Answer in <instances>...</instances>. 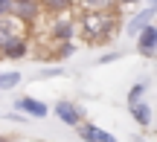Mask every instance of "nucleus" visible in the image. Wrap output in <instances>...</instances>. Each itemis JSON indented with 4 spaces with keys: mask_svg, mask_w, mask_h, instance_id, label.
Segmentation results:
<instances>
[{
    "mask_svg": "<svg viewBox=\"0 0 157 142\" xmlns=\"http://www.w3.org/2000/svg\"><path fill=\"white\" fill-rule=\"evenodd\" d=\"M76 32L90 46H102L108 41H113V35L119 32L117 6L113 9H82L76 17Z\"/></svg>",
    "mask_w": 157,
    "mask_h": 142,
    "instance_id": "nucleus-1",
    "label": "nucleus"
},
{
    "mask_svg": "<svg viewBox=\"0 0 157 142\" xmlns=\"http://www.w3.org/2000/svg\"><path fill=\"white\" fill-rule=\"evenodd\" d=\"M9 15L17 17L23 26H35V23L41 20V15H44V9H41L38 0H12Z\"/></svg>",
    "mask_w": 157,
    "mask_h": 142,
    "instance_id": "nucleus-2",
    "label": "nucleus"
},
{
    "mask_svg": "<svg viewBox=\"0 0 157 142\" xmlns=\"http://www.w3.org/2000/svg\"><path fill=\"white\" fill-rule=\"evenodd\" d=\"M76 35V17L70 15H56L50 20V41H56V44H61V41H73Z\"/></svg>",
    "mask_w": 157,
    "mask_h": 142,
    "instance_id": "nucleus-3",
    "label": "nucleus"
},
{
    "mask_svg": "<svg viewBox=\"0 0 157 142\" xmlns=\"http://www.w3.org/2000/svg\"><path fill=\"white\" fill-rule=\"evenodd\" d=\"M56 116H58V122L61 125H67V128H78L84 122V110L78 107L76 102H67V99H61V102H56Z\"/></svg>",
    "mask_w": 157,
    "mask_h": 142,
    "instance_id": "nucleus-4",
    "label": "nucleus"
},
{
    "mask_svg": "<svg viewBox=\"0 0 157 142\" xmlns=\"http://www.w3.org/2000/svg\"><path fill=\"white\" fill-rule=\"evenodd\" d=\"M137 38V52H140L143 58H154L157 55V23L151 20L143 32H137L134 35Z\"/></svg>",
    "mask_w": 157,
    "mask_h": 142,
    "instance_id": "nucleus-5",
    "label": "nucleus"
},
{
    "mask_svg": "<svg viewBox=\"0 0 157 142\" xmlns=\"http://www.w3.org/2000/svg\"><path fill=\"white\" fill-rule=\"evenodd\" d=\"M26 55H29V38L26 35H15L12 41H6L0 46V58H6V61H21Z\"/></svg>",
    "mask_w": 157,
    "mask_h": 142,
    "instance_id": "nucleus-6",
    "label": "nucleus"
},
{
    "mask_svg": "<svg viewBox=\"0 0 157 142\" xmlns=\"http://www.w3.org/2000/svg\"><path fill=\"white\" fill-rule=\"evenodd\" d=\"M154 15H157V9H154V6H146V9H140L137 15H131L128 20H125V32L134 38L137 32H143V29H146L148 23L154 20Z\"/></svg>",
    "mask_w": 157,
    "mask_h": 142,
    "instance_id": "nucleus-7",
    "label": "nucleus"
},
{
    "mask_svg": "<svg viewBox=\"0 0 157 142\" xmlns=\"http://www.w3.org/2000/svg\"><path fill=\"white\" fill-rule=\"evenodd\" d=\"M15 107L21 110V113H29L32 119H44V116L50 113V107H47L44 102H38V99H32V96H21V99H15Z\"/></svg>",
    "mask_w": 157,
    "mask_h": 142,
    "instance_id": "nucleus-8",
    "label": "nucleus"
},
{
    "mask_svg": "<svg viewBox=\"0 0 157 142\" xmlns=\"http://www.w3.org/2000/svg\"><path fill=\"white\" fill-rule=\"evenodd\" d=\"M78 137L84 142H117V137H111L108 131L96 128L93 122H82V125H78Z\"/></svg>",
    "mask_w": 157,
    "mask_h": 142,
    "instance_id": "nucleus-9",
    "label": "nucleus"
},
{
    "mask_svg": "<svg viewBox=\"0 0 157 142\" xmlns=\"http://www.w3.org/2000/svg\"><path fill=\"white\" fill-rule=\"evenodd\" d=\"M23 23L17 20V17H12V15H3L0 17V46L6 44V41H12L15 35H23Z\"/></svg>",
    "mask_w": 157,
    "mask_h": 142,
    "instance_id": "nucleus-10",
    "label": "nucleus"
},
{
    "mask_svg": "<svg viewBox=\"0 0 157 142\" xmlns=\"http://www.w3.org/2000/svg\"><path fill=\"white\" fill-rule=\"evenodd\" d=\"M41 3V9L47 12V15H67V12H73L76 9V0H38Z\"/></svg>",
    "mask_w": 157,
    "mask_h": 142,
    "instance_id": "nucleus-11",
    "label": "nucleus"
},
{
    "mask_svg": "<svg viewBox=\"0 0 157 142\" xmlns=\"http://www.w3.org/2000/svg\"><path fill=\"white\" fill-rule=\"evenodd\" d=\"M128 110H131V119H134L140 128H148V125H151V107H148L146 102L128 104Z\"/></svg>",
    "mask_w": 157,
    "mask_h": 142,
    "instance_id": "nucleus-12",
    "label": "nucleus"
},
{
    "mask_svg": "<svg viewBox=\"0 0 157 142\" xmlns=\"http://www.w3.org/2000/svg\"><path fill=\"white\" fill-rule=\"evenodd\" d=\"M21 84V73L17 70H0V90H12Z\"/></svg>",
    "mask_w": 157,
    "mask_h": 142,
    "instance_id": "nucleus-13",
    "label": "nucleus"
},
{
    "mask_svg": "<svg viewBox=\"0 0 157 142\" xmlns=\"http://www.w3.org/2000/svg\"><path fill=\"white\" fill-rule=\"evenodd\" d=\"M76 6H82V9H113V6H119V0H76Z\"/></svg>",
    "mask_w": 157,
    "mask_h": 142,
    "instance_id": "nucleus-14",
    "label": "nucleus"
},
{
    "mask_svg": "<svg viewBox=\"0 0 157 142\" xmlns=\"http://www.w3.org/2000/svg\"><path fill=\"white\" fill-rule=\"evenodd\" d=\"M143 96H146V81H137V84H131V90H128V104L143 102Z\"/></svg>",
    "mask_w": 157,
    "mask_h": 142,
    "instance_id": "nucleus-15",
    "label": "nucleus"
},
{
    "mask_svg": "<svg viewBox=\"0 0 157 142\" xmlns=\"http://www.w3.org/2000/svg\"><path fill=\"white\" fill-rule=\"evenodd\" d=\"M76 52V44L73 41H61V44L56 46V58H70Z\"/></svg>",
    "mask_w": 157,
    "mask_h": 142,
    "instance_id": "nucleus-16",
    "label": "nucleus"
},
{
    "mask_svg": "<svg viewBox=\"0 0 157 142\" xmlns=\"http://www.w3.org/2000/svg\"><path fill=\"white\" fill-rule=\"evenodd\" d=\"M58 75H64V70L61 67H50V70H41L38 78H58Z\"/></svg>",
    "mask_w": 157,
    "mask_h": 142,
    "instance_id": "nucleus-17",
    "label": "nucleus"
},
{
    "mask_svg": "<svg viewBox=\"0 0 157 142\" xmlns=\"http://www.w3.org/2000/svg\"><path fill=\"white\" fill-rule=\"evenodd\" d=\"M117 58H119V52H117V49H113V52H105V55L99 58V64H108V61H117Z\"/></svg>",
    "mask_w": 157,
    "mask_h": 142,
    "instance_id": "nucleus-18",
    "label": "nucleus"
},
{
    "mask_svg": "<svg viewBox=\"0 0 157 142\" xmlns=\"http://www.w3.org/2000/svg\"><path fill=\"white\" fill-rule=\"evenodd\" d=\"M9 9H12V0H0V17L9 15Z\"/></svg>",
    "mask_w": 157,
    "mask_h": 142,
    "instance_id": "nucleus-19",
    "label": "nucleus"
},
{
    "mask_svg": "<svg viewBox=\"0 0 157 142\" xmlns=\"http://www.w3.org/2000/svg\"><path fill=\"white\" fill-rule=\"evenodd\" d=\"M140 0H119V6H137Z\"/></svg>",
    "mask_w": 157,
    "mask_h": 142,
    "instance_id": "nucleus-20",
    "label": "nucleus"
},
{
    "mask_svg": "<svg viewBox=\"0 0 157 142\" xmlns=\"http://www.w3.org/2000/svg\"><path fill=\"white\" fill-rule=\"evenodd\" d=\"M0 142H12L9 137H6V133H0Z\"/></svg>",
    "mask_w": 157,
    "mask_h": 142,
    "instance_id": "nucleus-21",
    "label": "nucleus"
},
{
    "mask_svg": "<svg viewBox=\"0 0 157 142\" xmlns=\"http://www.w3.org/2000/svg\"><path fill=\"white\" fill-rule=\"evenodd\" d=\"M148 6H154V9H157V0H148Z\"/></svg>",
    "mask_w": 157,
    "mask_h": 142,
    "instance_id": "nucleus-22",
    "label": "nucleus"
},
{
    "mask_svg": "<svg viewBox=\"0 0 157 142\" xmlns=\"http://www.w3.org/2000/svg\"><path fill=\"white\" fill-rule=\"evenodd\" d=\"M131 142H146V139H140V137H134V139H131Z\"/></svg>",
    "mask_w": 157,
    "mask_h": 142,
    "instance_id": "nucleus-23",
    "label": "nucleus"
},
{
    "mask_svg": "<svg viewBox=\"0 0 157 142\" xmlns=\"http://www.w3.org/2000/svg\"><path fill=\"white\" fill-rule=\"evenodd\" d=\"M0 116H3V113H0Z\"/></svg>",
    "mask_w": 157,
    "mask_h": 142,
    "instance_id": "nucleus-24",
    "label": "nucleus"
}]
</instances>
